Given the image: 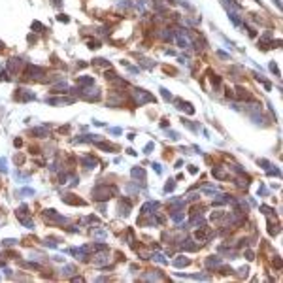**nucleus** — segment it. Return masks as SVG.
Wrapping results in <instances>:
<instances>
[{"instance_id": "f257e3e1", "label": "nucleus", "mask_w": 283, "mask_h": 283, "mask_svg": "<svg viewBox=\"0 0 283 283\" xmlns=\"http://www.w3.org/2000/svg\"><path fill=\"white\" fill-rule=\"evenodd\" d=\"M115 193H117L115 187H104V185H100V187H96L95 191H92V194H95L96 200H106V198L113 196Z\"/></svg>"}, {"instance_id": "f03ea898", "label": "nucleus", "mask_w": 283, "mask_h": 283, "mask_svg": "<svg viewBox=\"0 0 283 283\" xmlns=\"http://www.w3.org/2000/svg\"><path fill=\"white\" fill-rule=\"evenodd\" d=\"M44 215H45V217H51V219H55V221H59V223H64V221H66L64 217H60L59 213H55V210H45V212H44Z\"/></svg>"}, {"instance_id": "7ed1b4c3", "label": "nucleus", "mask_w": 283, "mask_h": 283, "mask_svg": "<svg viewBox=\"0 0 283 283\" xmlns=\"http://www.w3.org/2000/svg\"><path fill=\"white\" fill-rule=\"evenodd\" d=\"M132 176L136 179H140V181H143V179H146V172H143L142 168H132Z\"/></svg>"}, {"instance_id": "20e7f679", "label": "nucleus", "mask_w": 283, "mask_h": 283, "mask_svg": "<svg viewBox=\"0 0 283 283\" xmlns=\"http://www.w3.org/2000/svg\"><path fill=\"white\" fill-rule=\"evenodd\" d=\"M181 249H187V251H194V249H196V245H194V244H191V240H185L183 244H181Z\"/></svg>"}, {"instance_id": "39448f33", "label": "nucleus", "mask_w": 283, "mask_h": 283, "mask_svg": "<svg viewBox=\"0 0 283 283\" xmlns=\"http://www.w3.org/2000/svg\"><path fill=\"white\" fill-rule=\"evenodd\" d=\"M219 262H221V260L217 259V257H210V259L206 260V264H208L210 268H212V266H219Z\"/></svg>"}, {"instance_id": "423d86ee", "label": "nucleus", "mask_w": 283, "mask_h": 283, "mask_svg": "<svg viewBox=\"0 0 283 283\" xmlns=\"http://www.w3.org/2000/svg\"><path fill=\"white\" fill-rule=\"evenodd\" d=\"M206 236H208V230H206V228H200V230H196L194 238H196V240H204Z\"/></svg>"}, {"instance_id": "0eeeda50", "label": "nucleus", "mask_w": 283, "mask_h": 283, "mask_svg": "<svg viewBox=\"0 0 283 283\" xmlns=\"http://www.w3.org/2000/svg\"><path fill=\"white\" fill-rule=\"evenodd\" d=\"M83 162L87 164V168H92V164H96L98 161H96L95 157H85V159H83Z\"/></svg>"}, {"instance_id": "6e6552de", "label": "nucleus", "mask_w": 283, "mask_h": 283, "mask_svg": "<svg viewBox=\"0 0 283 283\" xmlns=\"http://www.w3.org/2000/svg\"><path fill=\"white\" fill-rule=\"evenodd\" d=\"M174 264H176L178 268H181V266H187V264H189V259H176V260H174Z\"/></svg>"}, {"instance_id": "1a4fd4ad", "label": "nucleus", "mask_w": 283, "mask_h": 283, "mask_svg": "<svg viewBox=\"0 0 283 283\" xmlns=\"http://www.w3.org/2000/svg\"><path fill=\"white\" fill-rule=\"evenodd\" d=\"M172 219L176 221V223H179V221H183V213H178V212H174V213H172Z\"/></svg>"}, {"instance_id": "9d476101", "label": "nucleus", "mask_w": 283, "mask_h": 283, "mask_svg": "<svg viewBox=\"0 0 283 283\" xmlns=\"http://www.w3.org/2000/svg\"><path fill=\"white\" fill-rule=\"evenodd\" d=\"M174 187H176V183H174V179H170V181H168V185H166V187H164V191H168V193H170V191H172Z\"/></svg>"}, {"instance_id": "9b49d317", "label": "nucleus", "mask_w": 283, "mask_h": 283, "mask_svg": "<svg viewBox=\"0 0 283 283\" xmlns=\"http://www.w3.org/2000/svg\"><path fill=\"white\" fill-rule=\"evenodd\" d=\"M153 259H155L157 262H166V259H164L161 253H155V255H153Z\"/></svg>"}, {"instance_id": "f8f14e48", "label": "nucleus", "mask_w": 283, "mask_h": 283, "mask_svg": "<svg viewBox=\"0 0 283 283\" xmlns=\"http://www.w3.org/2000/svg\"><path fill=\"white\" fill-rule=\"evenodd\" d=\"M274 264H276V268H277V270L281 268V259H279V257H276V259H274Z\"/></svg>"}, {"instance_id": "ddd939ff", "label": "nucleus", "mask_w": 283, "mask_h": 283, "mask_svg": "<svg viewBox=\"0 0 283 283\" xmlns=\"http://www.w3.org/2000/svg\"><path fill=\"white\" fill-rule=\"evenodd\" d=\"M95 236H96V238H106V236H108V234L104 232V230H98V232H96Z\"/></svg>"}, {"instance_id": "4468645a", "label": "nucleus", "mask_w": 283, "mask_h": 283, "mask_svg": "<svg viewBox=\"0 0 283 283\" xmlns=\"http://www.w3.org/2000/svg\"><path fill=\"white\" fill-rule=\"evenodd\" d=\"M0 170H2V172H6V161H4V159L0 161Z\"/></svg>"}, {"instance_id": "2eb2a0df", "label": "nucleus", "mask_w": 283, "mask_h": 283, "mask_svg": "<svg viewBox=\"0 0 283 283\" xmlns=\"http://www.w3.org/2000/svg\"><path fill=\"white\" fill-rule=\"evenodd\" d=\"M245 257H247V260H253V259H255V255L251 253V251H247V253H245Z\"/></svg>"}, {"instance_id": "dca6fc26", "label": "nucleus", "mask_w": 283, "mask_h": 283, "mask_svg": "<svg viewBox=\"0 0 283 283\" xmlns=\"http://www.w3.org/2000/svg\"><path fill=\"white\" fill-rule=\"evenodd\" d=\"M15 240H4V245H13Z\"/></svg>"}]
</instances>
